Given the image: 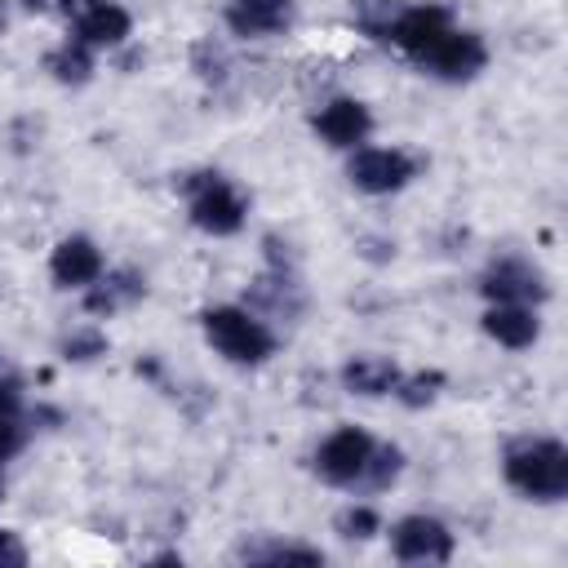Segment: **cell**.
Returning <instances> with one entry per match:
<instances>
[{"label": "cell", "mask_w": 568, "mask_h": 568, "mask_svg": "<svg viewBox=\"0 0 568 568\" xmlns=\"http://www.w3.org/2000/svg\"><path fill=\"white\" fill-rule=\"evenodd\" d=\"M506 484L528 501L568 497V448L559 439H515L501 457Z\"/></svg>", "instance_id": "1"}, {"label": "cell", "mask_w": 568, "mask_h": 568, "mask_svg": "<svg viewBox=\"0 0 568 568\" xmlns=\"http://www.w3.org/2000/svg\"><path fill=\"white\" fill-rule=\"evenodd\" d=\"M200 320L209 346L231 364H262L275 355V333L244 306H209Z\"/></svg>", "instance_id": "2"}, {"label": "cell", "mask_w": 568, "mask_h": 568, "mask_svg": "<svg viewBox=\"0 0 568 568\" xmlns=\"http://www.w3.org/2000/svg\"><path fill=\"white\" fill-rule=\"evenodd\" d=\"M182 195H186V209H191V222L209 235H235L244 226V195L235 191L231 178L213 173V169H200V173H186L182 182Z\"/></svg>", "instance_id": "3"}, {"label": "cell", "mask_w": 568, "mask_h": 568, "mask_svg": "<svg viewBox=\"0 0 568 568\" xmlns=\"http://www.w3.org/2000/svg\"><path fill=\"white\" fill-rule=\"evenodd\" d=\"M373 448H377V439L364 435L359 426H337V430L315 448V470H320L324 484H337V488L364 484V470H368Z\"/></svg>", "instance_id": "4"}, {"label": "cell", "mask_w": 568, "mask_h": 568, "mask_svg": "<svg viewBox=\"0 0 568 568\" xmlns=\"http://www.w3.org/2000/svg\"><path fill=\"white\" fill-rule=\"evenodd\" d=\"M346 173L364 195H390L417 178V160L399 146H355Z\"/></svg>", "instance_id": "5"}, {"label": "cell", "mask_w": 568, "mask_h": 568, "mask_svg": "<svg viewBox=\"0 0 568 568\" xmlns=\"http://www.w3.org/2000/svg\"><path fill=\"white\" fill-rule=\"evenodd\" d=\"M484 62H488L484 40H479L475 31H462V27H448V31L417 58V67L430 71V75H439V80H470V75L484 71Z\"/></svg>", "instance_id": "6"}, {"label": "cell", "mask_w": 568, "mask_h": 568, "mask_svg": "<svg viewBox=\"0 0 568 568\" xmlns=\"http://www.w3.org/2000/svg\"><path fill=\"white\" fill-rule=\"evenodd\" d=\"M62 13L71 18L75 27V40L89 44V49H111V44H124L129 40V9H120L115 0H67Z\"/></svg>", "instance_id": "7"}, {"label": "cell", "mask_w": 568, "mask_h": 568, "mask_svg": "<svg viewBox=\"0 0 568 568\" xmlns=\"http://www.w3.org/2000/svg\"><path fill=\"white\" fill-rule=\"evenodd\" d=\"M390 550L399 564H444L453 559V532L430 515H408L390 528Z\"/></svg>", "instance_id": "8"}, {"label": "cell", "mask_w": 568, "mask_h": 568, "mask_svg": "<svg viewBox=\"0 0 568 568\" xmlns=\"http://www.w3.org/2000/svg\"><path fill=\"white\" fill-rule=\"evenodd\" d=\"M479 288H484L488 302H515V306H537V302L546 297L541 271H537L532 262H524V257H497V262L484 271Z\"/></svg>", "instance_id": "9"}, {"label": "cell", "mask_w": 568, "mask_h": 568, "mask_svg": "<svg viewBox=\"0 0 568 568\" xmlns=\"http://www.w3.org/2000/svg\"><path fill=\"white\" fill-rule=\"evenodd\" d=\"M49 275L58 288H89L102 280V248L89 235H67L49 257Z\"/></svg>", "instance_id": "10"}, {"label": "cell", "mask_w": 568, "mask_h": 568, "mask_svg": "<svg viewBox=\"0 0 568 568\" xmlns=\"http://www.w3.org/2000/svg\"><path fill=\"white\" fill-rule=\"evenodd\" d=\"M373 129V115L364 102L355 98H333L315 111V133L328 142V146H359Z\"/></svg>", "instance_id": "11"}, {"label": "cell", "mask_w": 568, "mask_h": 568, "mask_svg": "<svg viewBox=\"0 0 568 568\" xmlns=\"http://www.w3.org/2000/svg\"><path fill=\"white\" fill-rule=\"evenodd\" d=\"M293 22V0H226V27L235 36L262 40V36H280Z\"/></svg>", "instance_id": "12"}, {"label": "cell", "mask_w": 568, "mask_h": 568, "mask_svg": "<svg viewBox=\"0 0 568 568\" xmlns=\"http://www.w3.org/2000/svg\"><path fill=\"white\" fill-rule=\"evenodd\" d=\"M484 333H488L493 342L510 346V351H524V346H532V342H537L541 320H537V311H532V306L493 302V306H488V315H484Z\"/></svg>", "instance_id": "13"}, {"label": "cell", "mask_w": 568, "mask_h": 568, "mask_svg": "<svg viewBox=\"0 0 568 568\" xmlns=\"http://www.w3.org/2000/svg\"><path fill=\"white\" fill-rule=\"evenodd\" d=\"M342 386H346L351 395H368V399L395 395L399 368H395L386 355H359V359H351V364L342 368Z\"/></svg>", "instance_id": "14"}, {"label": "cell", "mask_w": 568, "mask_h": 568, "mask_svg": "<svg viewBox=\"0 0 568 568\" xmlns=\"http://www.w3.org/2000/svg\"><path fill=\"white\" fill-rule=\"evenodd\" d=\"M142 293H146V280H142L138 271H111V275L102 280V288H93V293L84 297V306H89L93 315H111V311L138 302Z\"/></svg>", "instance_id": "15"}, {"label": "cell", "mask_w": 568, "mask_h": 568, "mask_svg": "<svg viewBox=\"0 0 568 568\" xmlns=\"http://www.w3.org/2000/svg\"><path fill=\"white\" fill-rule=\"evenodd\" d=\"M44 67H49L53 80H62V84H84V80L93 75V49L71 36L67 44H58V49L44 58Z\"/></svg>", "instance_id": "16"}, {"label": "cell", "mask_w": 568, "mask_h": 568, "mask_svg": "<svg viewBox=\"0 0 568 568\" xmlns=\"http://www.w3.org/2000/svg\"><path fill=\"white\" fill-rule=\"evenodd\" d=\"M240 559L248 564H324V555L315 546H297V541H266V546H244Z\"/></svg>", "instance_id": "17"}, {"label": "cell", "mask_w": 568, "mask_h": 568, "mask_svg": "<svg viewBox=\"0 0 568 568\" xmlns=\"http://www.w3.org/2000/svg\"><path fill=\"white\" fill-rule=\"evenodd\" d=\"M439 386H444V373H417V377H399V386H395V395L408 404V408H426L435 395H439Z\"/></svg>", "instance_id": "18"}, {"label": "cell", "mask_w": 568, "mask_h": 568, "mask_svg": "<svg viewBox=\"0 0 568 568\" xmlns=\"http://www.w3.org/2000/svg\"><path fill=\"white\" fill-rule=\"evenodd\" d=\"M399 466H404L399 448H390V444H377V448H373V457H368L364 484H368V488H386V484H390V479L399 475Z\"/></svg>", "instance_id": "19"}, {"label": "cell", "mask_w": 568, "mask_h": 568, "mask_svg": "<svg viewBox=\"0 0 568 568\" xmlns=\"http://www.w3.org/2000/svg\"><path fill=\"white\" fill-rule=\"evenodd\" d=\"M377 510L373 506H346L342 515H337V532L342 537H351V541H364V537H373L377 532Z\"/></svg>", "instance_id": "20"}, {"label": "cell", "mask_w": 568, "mask_h": 568, "mask_svg": "<svg viewBox=\"0 0 568 568\" xmlns=\"http://www.w3.org/2000/svg\"><path fill=\"white\" fill-rule=\"evenodd\" d=\"M62 351H67V359H93V355L106 351V337H102L98 328H84V333H71V337L62 342Z\"/></svg>", "instance_id": "21"}, {"label": "cell", "mask_w": 568, "mask_h": 568, "mask_svg": "<svg viewBox=\"0 0 568 568\" xmlns=\"http://www.w3.org/2000/svg\"><path fill=\"white\" fill-rule=\"evenodd\" d=\"M22 448V417H4L0 413V462L13 457Z\"/></svg>", "instance_id": "22"}, {"label": "cell", "mask_w": 568, "mask_h": 568, "mask_svg": "<svg viewBox=\"0 0 568 568\" xmlns=\"http://www.w3.org/2000/svg\"><path fill=\"white\" fill-rule=\"evenodd\" d=\"M195 67H200V75H204V80H222V53H217L209 40H200V44H195Z\"/></svg>", "instance_id": "23"}, {"label": "cell", "mask_w": 568, "mask_h": 568, "mask_svg": "<svg viewBox=\"0 0 568 568\" xmlns=\"http://www.w3.org/2000/svg\"><path fill=\"white\" fill-rule=\"evenodd\" d=\"M22 564H27L22 541H18L13 532H4V528H0V568H22Z\"/></svg>", "instance_id": "24"}, {"label": "cell", "mask_w": 568, "mask_h": 568, "mask_svg": "<svg viewBox=\"0 0 568 568\" xmlns=\"http://www.w3.org/2000/svg\"><path fill=\"white\" fill-rule=\"evenodd\" d=\"M22 4H27V9H62L67 0H22Z\"/></svg>", "instance_id": "25"}, {"label": "cell", "mask_w": 568, "mask_h": 568, "mask_svg": "<svg viewBox=\"0 0 568 568\" xmlns=\"http://www.w3.org/2000/svg\"><path fill=\"white\" fill-rule=\"evenodd\" d=\"M4 18H9V4L0 0V31H4Z\"/></svg>", "instance_id": "26"}, {"label": "cell", "mask_w": 568, "mask_h": 568, "mask_svg": "<svg viewBox=\"0 0 568 568\" xmlns=\"http://www.w3.org/2000/svg\"><path fill=\"white\" fill-rule=\"evenodd\" d=\"M0 373H9V364H4V351H0Z\"/></svg>", "instance_id": "27"}, {"label": "cell", "mask_w": 568, "mask_h": 568, "mask_svg": "<svg viewBox=\"0 0 568 568\" xmlns=\"http://www.w3.org/2000/svg\"><path fill=\"white\" fill-rule=\"evenodd\" d=\"M0 488H4V475H0Z\"/></svg>", "instance_id": "28"}]
</instances>
